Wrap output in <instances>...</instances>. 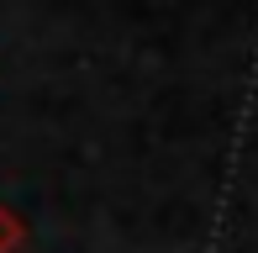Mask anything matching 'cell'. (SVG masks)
I'll return each mask as SVG.
<instances>
[{"label":"cell","instance_id":"obj_1","mask_svg":"<svg viewBox=\"0 0 258 253\" xmlns=\"http://www.w3.org/2000/svg\"><path fill=\"white\" fill-rule=\"evenodd\" d=\"M21 243H27V222L11 206H0V253H21Z\"/></svg>","mask_w":258,"mask_h":253}]
</instances>
